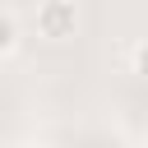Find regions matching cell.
<instances>
[{
	"label": "cell",
	"instance_id": "obj_4",
	"mask_svg": "<svg viewBox=\"0 0 148 148\" xmlns=\"http://www.w3.org/2000/svg\"><path fill=\"white\" fill-rule=\"evenodd\" d=\"M143 148H148V143H143Z\"/></svg>",
	"mask_w": 148,
	"mask_h": 148
},
{
	"label": "cell",
	"instance_id": "obj_2",
	"mask_svg": "<svg viewBox=\"0 0 148 148\" xmlns=\"http://www.w3.org/2000/svg\"><path fill=\"white\" fill-rule=\"evenodd\" d=\"M18 42H23V37H18V18H14L9 9H0V65L18 51Z\"/></svg>",
	"mask_w": 148,
	"mask_h": 148
},
{
	"label": "cell",
	"instance_id": "obj_3",
	"mask_svg": "<svg viewBox=\"0 0 148 148\" xmlns=\"http://www.w3.org/2000/svg\"><path fill=\"white\" fill-rule=\"evenodd\" d=\"M134 74L148 83V42H139V46H134Z\"/></svg>",
	"mask_w": 148,
	"mask_h": 148
},
{
	"label": "cell",
	"instance_id": "obj_1",
	"mask_svg": "<svg viewBox=\"0 0 148 148\" xmlns=\"http://www.w3.org/2000/svg\"><path fill=\"white\" fill-rule=\"evenodd\" d=\"M32 23H37V37H46V42H69V37L79 32L83 14H79L74 0H37Z\"/></svg>",
	"mask_w": 148,
	"mask_h": 148
}]
</instances>
